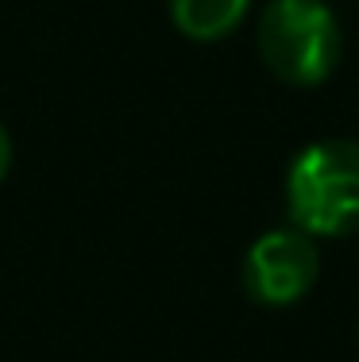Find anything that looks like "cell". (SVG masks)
I'll return each mask as SVG.
<instances>
[{"instance_id":"obj_1","label":"cell","mask_w":359,"mask_h":362,"mask_svg":"<svg viewBox=\"0 0 359 362\" xmlns=\"http://www.w3.org/2000/svg\"><path fill=\"white\" fill-rule=\"evenodd\" d=\"M286 209L305 235H355L359 139H321L305 146L286 174Z\"/></svg>"},{"instance_id":"obj_2","label":"cell","mask_w":359,"mask_h":362,"mask_svg":"<svg viewBox=\"0 0 359 362\" xmlns=\"http://www.w3.org/2000/svg\"><path fill=\"white\" fill-rule=\"evenodd\" d=\"M259 54L286 85H321L340 62V23L324 0H270L259 16Z\"/></svg>"},{"instance_id":"obj_3","label":"cell","mask_w":359,"mask_h":362,"mask_svg":"<svg viewBox=\"0 0 359 362\" xmlns=\"http://www.w3.org/2000/svg\"><path fill=\"white\" fill-rule=\"evenodd\" d=\"M321 274V251L302 228H275L251 243L244 258V289L267 308L297 305Z\"/></svg>"},{"instance_id":"obj_4","label":"cell","mask_w":359,"mask_h":362,"mask_svg":"<svg viewBox=\"0 0 359 362\" xmlns=\"http://www.w3.org/2000/svg\"><path fill=\"white\" fill-rule=\"evenodd\" d=\"M247 4L251 0H170V16H174V28L182 35L198 42H212L232 35L244 23Z\"/></svg>"},{"instance_id":"obj_5","label":"cell","mask_w":359,"mask_h":362,"mask_svg":"<svg viewBox=\"0 0 359 362\" xmlns=\"http://www.w3.org/2000/svg\"><path fill=\"white\" fill-rule=\"evenodd\" d=\"M8 166H12V139H8L4 124H0V181H4V174H8Z\"/></svg>"},{"instance_id":"obj_6","label":"cell","mask_w":359,"mask_h":362,"mask_svg":"<svg viewBox=\"0 0 359 362\" xmlns=\"http://www.w3.org/2000/svg\"><path fill=\"white\" fill-rule=\"evenodd\" d=\"M355 335H359V332H355Z\"/></svg>"}]
</instances>
